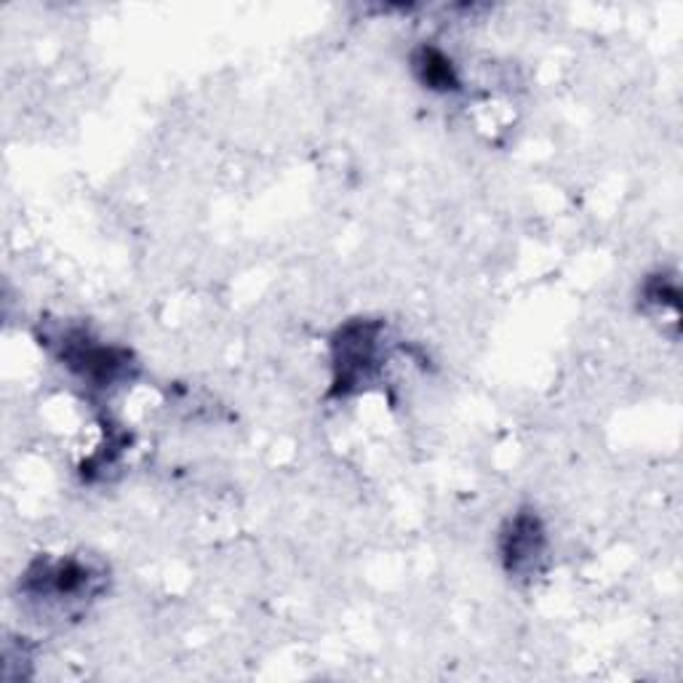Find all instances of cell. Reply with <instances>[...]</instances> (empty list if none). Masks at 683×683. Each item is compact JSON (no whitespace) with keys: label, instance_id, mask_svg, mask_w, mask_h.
Segmentation results:
<instances>
[{"label":"cell","instance_id":"3","mask_svg":"<svg viewBox=\"0 0 683 683\" xmlns=\"http://www.w3.org/2000/svg\"><path fill=\"white\" fill-rule=\"evenodd\" d=\"M416 67H420L422 80L430 88H454L457 86V78H454L452 62H446V56L441 52H433V48H425L420 59H416Z\"/></svg>","mask_w":683,"mask_h":683},{"label":"cell","instance_id":"2","mask_svg":"<svg viewBox=\"0 0 683 683\" xmlns=\"http://www.w3.org/2000/svg\"><path fill=\"white\" fill-rule=\"evenodd\" d=\"M542 553V529L536 518L518 516L510 523L508 545H505V559L510 561L512 568H521L523 564H531L536 555Z\"/></svg>","mask_w":683,"mask_h":683},{"label":"cell","instance_id":"1","mask_svg":"<svg viewBox=\"0 0 683 683\" xmlns=\"http://www.w3.org/2000/svg\"><path fill=\"white\" fill-rule=\"evenodd\" d=\"M382 326L353 324L337 342V388L347 390L371 375L377 360V337Z\"/></svg>","mask_w":683,"mask_h":683}]
</instances>
